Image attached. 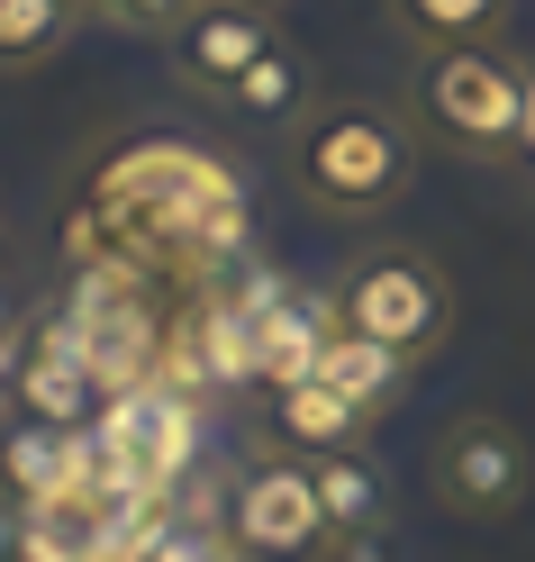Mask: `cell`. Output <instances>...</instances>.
Listing matches in <instances>:
<instances>
[{
	"label": "cell",
	"mask_w": 535,
	"mask_h": 562,
	"mask_svg": "<svg viewBox=\"0 0 535 562\" xmlns=\"http://www.w3.org/2000/svg\"><path fill=\"white\" fill-rule=\"evenodd\" d=\"M281 172L327 218H381L417 182V119L381 110V100H317L281 136Z\"/></svg>",
	"instance_id": "1"
},
{
	"label": "cell",
	"mask_w": 535,
	"mask_h": 562,
	"mask_svg": "<svg viewBox=\"0 0 535 562\" xmlns=\"http://www.w3.org/2000/svg\"><path fill=\"white\" fill-rule=\"evenodd\" d=\"M526 100H535V74H526L499 37L426 46L417 74H409V119H417V136H436V146L472 155V164H517Z\"/></svg>",
	"instance_id": "2"
},
{
	"label": "cell",
	"mask_w": 535,
	"mask_h": 562,
	"mask_svg": "<svg viewBox=\"0 0 535 562\" xmlns=\"http://www.w3.org/2000/svg\"><path fill=\"white\" fill-rule=\"evenodd\" d=\"M327 300H336L345 336H372V345H390V355H409V363H426L454 336V281H445L436 255H417V245H364V255L327 281Z\"/></svg>",
	"instance_id": "3"
},
{
	"label": "cell",
	"mask_w": 535,
	"mask_h": 562,
	"mask_svg": "<svg viewBox=\"0 0 535 562\" xmlns=\"http://www.w3.org/2000/svg\"><path fill=\"white\" fill-rule=\"evenodd\" d=\"M219 526H227V544H236L245 562H327V553H336L309 463H300V453H281V445L227 481V517H219Z\"/></svg>",
	"instance_id": "4"
},
{
	"label": "cell",
	"mask_w": 535,
	"mask_h": 562,
	"mask_svg": "<svg viewBox=\"0 0 535 562\" xmlns=\"http://www.w3.org/2000/svg\"><path fill=\"white\" fill-rule=\"evenodd\" d=\"M426 481H436V499H445L454 517L499 526V517H517L535 463H526V436L509 427V417L472 408V417H454V427L436 436V453H426Z\"/></svg>",
	"instance_id": "5"
},
{
	"label": "cell",
	"mask_w": 535,
	"mask_h": 562,
	"mask_svg": "<svg viewBox=\"0 0 535 562\" xmlns=\"http://www.w3.org/2000/svg\"><path fill=\"white\" fill-rule=\"evenodd\" d=\"M336 345V300L327 291H255L245 300V381L255 391H291L327 363Z\"/></svg>",
	"instance_id": "6"
},
{
	"label": "cell",
	"mask_w": 535,
	"mask_h": 562,
	"mask_svg": "<svg viewBox=\"0 0 535 562\" xmlns=\"http://www.w3.org/2000/svg\"><path fill=\"white\" fill-rule=\"evenodd\" d=\"M272 37H281V19L245 10V0H209V10H191L182 37H172V74H182V91H200V100H219V110H227V91L255 74V55Z\"/></svg>",
	"instance_id": "7"
},
{
	"label": "cell",
	"mask_w": 535,
	"mask_h": 562,
	"mask_svg": "<svg viewBox=\"0 0 535 562\" xmlns=\"http://www.w3.org/2000/svg\"><path fill=\"white\" fill-rule=\"evenodd\" d=\"M264 436L281 453H300V463H317V453H345V445H364L372 436V417L354 408L345 391H327V381H291V391H264Z\"/></svg>",
	"instance_id": "8"
},
{
	"label": "cell",
	"mask_w": 535,
	"mask_h": 562,
	"mask_svg": "<svg viewBox=\"0 0 535 562\" xmlns=\"http://www.w3.org/2000/svg\"><path fill=\"white\" fill-rule=\"evenodd\" d=\"M317 481V508H327V536L336 544H381V526H390V481L364 445H345V453H317L309 463Z\"/></svg>",
	"instance_id": "9"
},
{
	"label": "cell",
	"mask_w": 535,
	"mask_h": 562,
	"mask_svg": "<svg viewBox=\"0 0 535 562\" xmlns=\"http://www.w3.org/2000/svg\"><path fill=\"white\" fill-rule=\"evenodd\" d=\"M0 490L37 517V508H64L74 499V427H46L27 417L19 436H0Z\"/></svg>",
	"instance_id": "10"
},
{
	"label": "cell",
	"mask_w": 535,
	"mask_h": 562,
	"mask_svg": "<svg viewBox=\"0 0 535 562\" xmlns=\"http://www.w3.org/2000/svg\"><path fill=\"white\" fill-rule=\"evenodd\" d=\"M227 110H236V119H255V127H281V136H291V127L317 110V74H309V55H300L291 37H272V46L255 55V74L227 91Z\"/></svg>",
	"instance_id": "11"
},
{
	"label": "cell",
	"mask_w": 535,
	"mask_h": 562,
	"mask_svg": "<svg viewBox=\"0 0 535 562\" xmlns=\"http://www.w3.org/2000/svg\"><path fill=\"white\" fill-rule=\"evenodd\" d=\"M409 372H417L409 355H390V345H372V336H345V327H336V345H327V363H317V381H327V391H345L354 408L372 417V427L409 400Z\"/></svg>",
	"instance_id": "12"
},
{
	"label": "cell",
	"mask_w": 535,
	"mask_h": 562,
	"mask_svg": "<svg viewBox=\"0 0 535 562\" xmlns=\"http://www.w3.org/2000/svg\"><path fill=\"white\" fill-rule=\"evenodd\" d=\"M91 0H0V74H37L74 46Z\"/></svg>",
	"instance_id": "13"
},
{
	"label": "cell",
	"mask_w": 535,
	"mask_h": 562,
	"mask_svg": "<svg viewBox=\"0 0 535 562\" xmlns=\"http://www.w3.org/2000/svg\"><path fill=\"white\" fill-rule=\"evenodd\" d=\"M390 27L426 55V46H472V37H499L517 0H381Z\"/></svg>",
	"instance_id": "14"
},
{
	"label": "cell",
	"mask_w": 535,
	"mask_h": 562,
	"mask_svg": "<svg viewBox=\"0 0 535 562\" xmlns=\"http://www.w3.org/2000/svg\"><path fill=\"white\" fill-rule=\"evenodd\" d=\"M19 400H27V417H46V427H82V417H91V363L37 355L19 372Z\"/></svg>",
	"instance_id": "15"
},
{
	"label": "cell",
	"mask_w": 535,
	"mask_h": 562,
	"mask_svg": "<svg viewBox=\"0 0 535 562\" xmlns=\"http://www.w3.org/2000/svg\"><path fill=\"white\" fill-rule=\"evenodd\" d=\"M91 19L127 27V37H182V27H191V0H91Z\"/></svg>",
	"instance_id": "16"
},
{
	"label": "cell",
	"mask_w": 535,
	"mask_h": 562,
	"mask_svg": "<svg viewBox=\"0 0 535 562\" xmlns=\"http://www.w3.org/2000/svg\"><path fill=\"white\" fill-rule=\"evenodd\" d=\"M517 172L535 182V100H526V136H517Z\"/></svg>",
	"instance_id": "17"
},
{
	"label": "cell",
	"mask_w": 535,
	"mask_h": 562,
	"mask_svg": "<svg viewBox=\"0 0 535 562\" xmlns=\"http://www.w3.org/2000/svg\"><path fill=\"white\" fill-rule=\"evenodd\" d=\"M327 562H381V553H372V544H336Z\"/></svg>",
	"instance_id": "18"
},
{
	"label": "cell",
	"mask_w": 535,
	"mask_h": 562,
	"mask_svg": "<svg viewBox=\"0 0 535 562\" xmlns=\"http://www.w3.org/2000/svg\"><path fill=\"white\" fill-rule=\"evenodd\" d=\"M245 10H264V19H281V10H291V0H245Z\"/></svg>",
	"instance_id": "19"
},
{
	"label": "cell",
	"mask_w": 535,
	"mask_h": 562,
	"mask_svg": "<svg viewBox=\"0 0 535 562\" xmlns=\"http://www.w3.org/2000/svg\"><path fill=\"white\" fill-rule=\"evenodd\" d=\"M191 10H209V0H191Z\"/></svg>",
	"instance_id": "20"
}]
</instances>
